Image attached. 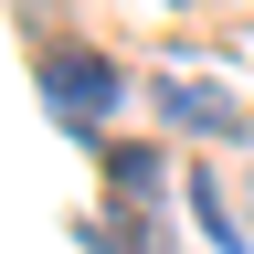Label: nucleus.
<instances>
[{"label":"nucleus","mask_w":254,"mask_h":254,"mask_svg":"<svg viewBox=\"0 0 254 254\" xmlns=\"http://www.w3.org/2000/svg\"><path fill=\"white\" fill-rule=\"evenodd\" d=\"M148 180H159V159L148 148H117V190H127V201H148Z\"/></svg>","instance_id":"3"},{"label":"nucleus","mask_w":254,"mask_h":254,"mask_svg":"<svg viewBox=\"0 0 254 254\" xmlns=\"http://www.w3.org/2000/svg\"><path fill=\"white\" fill-rule=\"evenodd\" d=\"M43 85L64 95V117H95V106H117V74L95 53H43Z\"/></svg>","instance_id":"1"},{"label":"nucleus","mask_w":254,"mask_h":254,"mask_svg":"<svg viewBox=\"0 0 254 254\" xmlns=\"http://www.w3.org/2000/svg\"><path fill=\"white\" fill-rule=\"evenodd\" d=\"M159 95H170V117H180V127H233L222 85H201V74H159Z\"/></svg>","instance_id":"2"}]
</instances>
